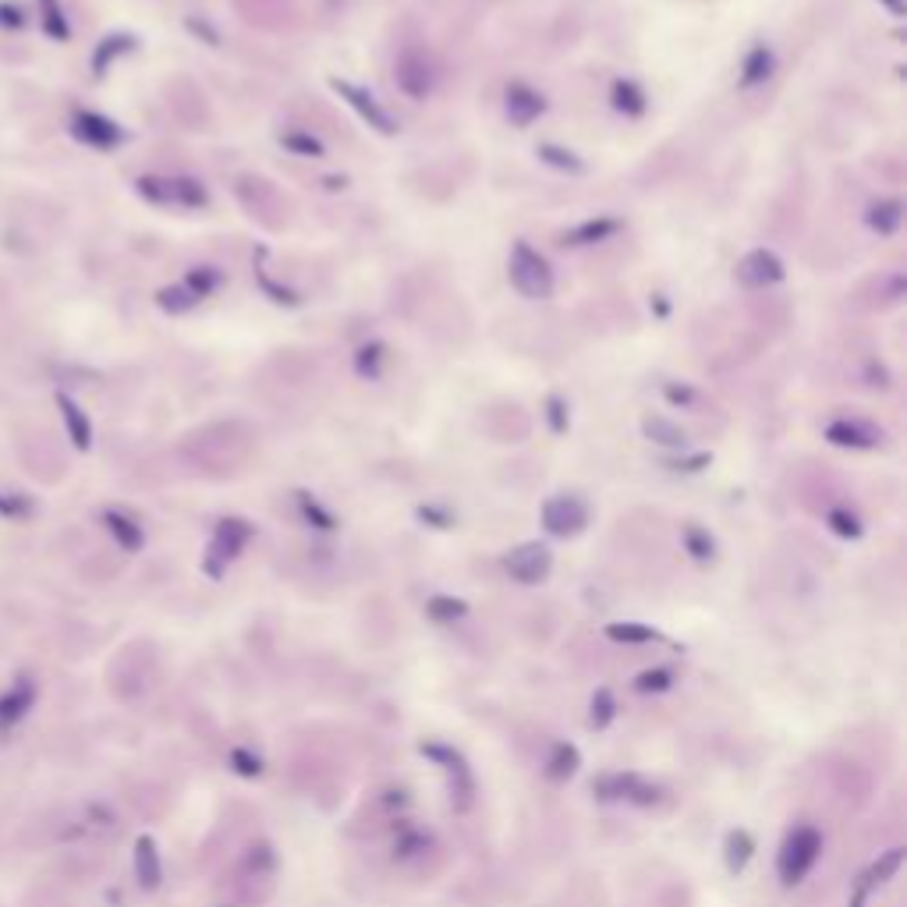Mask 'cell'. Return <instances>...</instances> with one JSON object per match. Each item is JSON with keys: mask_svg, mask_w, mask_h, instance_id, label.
I'll return each mask as SVG.
<instances>
[{"mask_svg": "<svg viewBox=\"0 0 907 907\" xmlns=\"http://www.w3.org/2000/svg\"><path fill=\"white\" fill-rule=\"evenodd\" d=\"M822 854V833L808 822L794 826L780 844V854H776V876H780L783 886H798L805 883V876L815 869V861Z\"/></svg>", "mask_w": 907, "mask_h": 907, "instance_id": "cell-1", "label": "cell"}, {"mask_svg": "<svg viewBox=\"0 0 907 907\" xmlns=\"http://www.w3.org/2000/svg\"><path fill=\"white\" fill-rule=\"evenodd\" d=\"M507 277H511V287L518 291L521 298H532V302H543V298L553 295V270L539 252L528 245V241H518L511 249V263H507Z\"/></svg>", "mask_w": 907, "mask_h": 907, "instance_id": "cell-2", "label": "cell"}, {"mask_svg": "<svg viewBox=\"0 0 907 907\" xmlns=\"http://www.w3.org/2000/svg\"><path fill=\"white\" fill-rule=\"evenodd\" d=\"M422 755H426L429 762H436V766L447 773L450 780V801H454V808L458 812H468L475 801V776H472V766L465 762V755L454 752L450 745H436V741H429V745L419 748Z\"/></svg>", "mask_w": 907, "mask_h": 907, "instance_id": "cell-3", "label": "cell"}, {"mask_svg": "<svg viewBox=\"0 0 907 907\" xmlns=\"http://www.w3.org/2000/svg\"><path fill=\"white\" fill-rule=\"evenodd\" d=\"M252 539V525L245 518H224L213 532V543L210 553H206V574L210 578H220L227 571V564L241 557V550L249 546Z\"/></svg>", "mask_w": 907, "mask_h": 907, "instance_id": "cell-4", "label": "cell"}, {"mask_svg": "<svg viewBox=\"0 0 907 907\" xmlns=\"http://www.w3.org/2000/svg\"><path fill=\"white\" fill-rule=\"evenodd\" d=\"M139 195L160 206H185V210H199L210 202L202 181L195 178H139Z\"/></svg>", "mask_w": 907, "mask_h": 907, "instance_id": "cell-5", "label": "cell"}, {"mask_svg": "<svg viewBox=\"0 0 907 907\" xmlns=\"http://www.w3.org/2000/svg\"><path fill=\"white\" fill-rule=\"evenodd\" d=\"M330 89H334V93L341 96V100L348 103V107L355 110V114L362 117L369 128H376L380 135H394L397 132V121L390 117V110L383 107V103L376 100L369 89L355 86V82H348V78H330Z\"/></svg>", "mask_w": 907, "mask_h": 907, "instance_id": "cell-6", "label": "cell"}, {"mask_svg": "<svg viewBox=\"0 0 907 907\" xmlns=\"http://www.w3.org/2000/svg\"><path fill=\"white\" fill-rule=\"evenodd\" d=\"M504 571L518 585H543L553 571V553L546 543H521L504 557Z\"/></svg>", "mask_w": 907, "mask_h": 907, "instance_id": "cell-7", "label": "cell"}, {"mask_svg": "<svg viewBox=\"0 0 907 907\" xmlns=\"http://www.w3.org/2000/svg\"><path fill=\"white\" fill-rule=\"evenodd\" d=\"M585 525H589V504L582 497L560 493L543 504V528L557 539H574L578 532H585Z\"/></svg>", "mask_w": 907, "mask_h": 907, "instance_id": "cell-8", "label": "cell"}, {"mask_svg": "<svg viewBox=\"0 0 907 907\" xmlns=\"http://www.w3.org/2000/svg\"><path fill=\"white\" fill-rule=\"evenodd\" d=\"M596 798L603 801H628V805H656L659 787L638 773H606L592 783Z\"/></svg>", "mask_w": 907, "mask_h": 907, "instance_id": "cell-9", "label": "cell"}, {"mask_svg": "<svg viewBox=\"0 0 907 907\" xmlns=\"http://www.w3.org/2000/svg\"><path fill=\"white\" fill-rule=\"evenodd\" d=\"M394 82L408 100H426V96L436 89V71H433V64L426 61V54L408 50V54L397 57Z\"/></svg>", "mask_w": 907, "mask_h": 907, "instance_id": "cell-10", "label": "cell"}, {"mask_svg": "<svg viewBox=\"0 0 907 907\" xmlns=\"http://www.w3.org/2000/svg\"><path fill=\"white\" fill-rule=\"evenodd\" d=\"M36 698H39V684L29 674L15 677V684L8 691H0V737L11 734L32 713Z\"/></svg>", "mask_w": 907, "mask_h": 907, "instance_id": "cell-11", "label": "cell"}, {"mask_svg": "<svg viewBox=\"0 0 907 907\" xmlns=\"http://www.w3.org/2000/svg\"><path fill=\"white\" fill-rule=\"evenodd\" d=\"M737 280L745 287H773L783 280V259L773 249H752L737 263Z\"/></svg>", "mask_w": 907, "mask_h": 907, "instance_id": "cell-12", "label": "cell"}, {"mask_svg": "<svg viewBox=\"0 0 907 907\" xmlns=\"http://www.w3.org/2000/svg\"><path fill=\"white\" fill-rule=\"evenodd\" d=\"M504 110H507V121H511L514 128H528L532 121L543 117L546 96L535 93V89L525 86V82H511L504 93Z\"/></svg>", "mask_w": 907, "mask_h": 907, "instance_id": "cell-13", "label": "cell"}, {"mask_svg": "<svg viewBox=\"0 0 907 907\" xmlns=\"http://www.w3.org/2000/svg\"><path fill=\"white\" fill-rule=\"evenodd\" d=\"M826 440H830L833 447H844V450H872L879 440H883V433L861 419H837L826 426Z\"/></svg>", "mask_w": 907, "mask_h": 907, "instance_id": "cell-14", "label": "cell"}, {"mask_svg": "<svg viewBox=\"0 0 907 907\" xmlns=\"http://www.w3.org/2000/svg\"><path fill=\"white\" fill-rule=\"evenodd\" d=\"M132 861H135V879H139L142 890H146V893L160 890V883H163V861H160V847H156L153 837H146V833H142V837L135 840Z\"/></svg>", "mask_w": 907, "mask_h": 907, "instance_id": "cell-15", "label": "cell"}, {"mask_svg": "<svg viewBox=\"0 0 907 907\" xmlns=\"http://www.w3.org/2000/svg\"><path fill=\"white\" fill-rule=\"evenodd\" d=\"M71 132H75L82 142L100 146V149H110V146H117V142L125 139V132H121L110 117H100V114H78L75 125H71Z\"/></svg>", "mask_w": 907, "mask_h": 907, "instance_id": "cell-16", "label": "cell"}, {"mask_svg": "<svg viewBox=\"0 0 907 907\" xmlns=\"http://www.w3.org/2000/svg\"><path fill=\"white\" fill-rule=\"evenodd\" d=\"M773 71H776V54L766 47V43H755V47L745 54V61H741V75H737V86H741V89L766 86L769 78H773Z\"/></svg>", "mask_w": 907, "mask_h": 907, "instance_id": "cell-17", "label": "cell"}, {"mask_svg": "<svg viewBox=\"0 0 907 907\" xmlns=\"http://www.w3.org/2000/svg\"><path fill=\"white\" fill-rule=\"evenodd\" d=\"M865 220H869V227L879 234V238H890V234H897L900 224H904V202L900 199L872 202L869 213H865Z\"/></svg>", "mask_w": 907, "mask_h": 907, "instance_id": "cell-18", "label": "cell"}, {"mask_svg": "<svg viewBox=\"0 0 907 907\" xmlns=\"http://www.w3.org/2000/svg\"><path fill=\"white\" fill-rule=\"evenodd\" d=\"M755 858V837L748 830H730L727 840H723V861L734 876L748 869V861Z\"/></svg>", "mask_w": 907, "mask_h": 907, "instance_id": "cell-19", "label": "cell"}, {"mask_svg": "<svg viewBox=\"0 0 907 907\" xmlns=\"http://www.w3.org/2000/svg\"><path fill=\"white\" fill-rule=\"evenodd\" d=\"M621 231V220H613V217H596V220H585V224H578L574 231H567L564 234V245H596V241H606V238H613V234Z\"/></svg>", "mask_w": 907, "mask_h": 907, "instance_id": "cell-20", "label": "cell"}, {"mask_svg": "<svg viewBox=\"0 0 907 907\" xmlns=\"http://www.w3.org/2000/svg\"><path fill=\"white\" fill-rule=\"evenodd\" d=\"M578 766H582V752L574 745H567V741H557V745L550 748V755H546V776L557 783L571 780V776L578 773Z\"/></svg>", "mask_w": 907, "mask_h": 907, "instance_id": "cell-21", "label": "cell"}, {"mask_svg": "<svg viewBox=\"0 0 907 907\" xmlns=\"http://www.w3.org/2000/svg\"><path fill=\"white\" fill-rule=\"evenodd\" d=\"M900 865H904V847H890V851L879 854V858L872 861L869 869L861 872L858 879L872 890V886H879V883H890V879L900 872Z\"/></svg>", "mask_w": 907, "mask_h": 907, "instance_id": "cell-22", "label": "cell"}, {"mask_svg": "<svg viewBox=\"0 0 907 907\" xmlns=\"http://www.w3.org/2000/svg\"><path fill=\"white\" fill-rule=\"evenodd\" d=\"M642 433L649 436L652 443H659V447H670V450H684V443H688V433H684L677 422L663 419V415H652V419L642 422Z\"/></svg>", "mask_w": 907, "mask_h": 907, "instance_id": "cell-23", "label": "cell"}, {"mask_svg": "<svg viewBox=\"0 0 907 907\" xmlns=\"http://www.w3.org/2000/svg\"><path fill=\"white\" fill-rule=\"evenodd\" d=\"M610 100H613V107L621 110L624 117H642L645 107H649V103H645L642 86H638V82H631V78H617V82H613Z\"/></svg>", "mask_w": 907, "mask_h": 907, "instance_id": "cell-24", "label": "cell"}, {"mask_svg": "<svg viewBox=\"0 0 907 907\" xmlns=\"http://www.w3.org/2000/svg\"><path fill=\"white\" fill-rule=\"evenodd\" d=\"M103 521H107V528H110V535L117 539V546H125V550H142L146 535H142L139 521H132L128 514H121V511H107L103 514Z\"/></svg>", "mask_w": 907, "mask_h": 907, "instance_id": "cell-25", "label": "cell"}, {"mask_svg": "<svg viewBox=\"0 0 907 907\" xmlns=\"http://www.w3.org/2000/svg\"><path fill=\"white\" fill-rule=\"evenodd\" d=\"M681 543H684V550H688V557L698 560V564H709V560L716 557V539L709 535V528H702V525H684Z\"/></svg>", "mask_w": 907, "mask_h": 907, "instance_id": "cell-26", "label": "cell"}, {"mask_svg": "<svg viewBox=\"0 0 907 907\" xmlns=\"http://www.w3.org/2000/svg\"><path fill=\"white\" fill-rule=\"evenodd\" d=\"M606 638L617 645H649L656 642V631L649 624H638V621H617V624H606Z\"/></svg>", "mask_w": 907, "mask_h": 907, "instance_id": "cell-27", "label": "cell"}, {"mask_svg": "<svg viewBox=\"0 0 907 907\" xmlns=\"http://www.w3.org/2000/svg\"><path fill=\"white\" fill-rule=\"evenodd\" d=\"M383 344L380 341H369V344H362V348L355 351V373L362 376V380H369V383H376L380 380V373H383Z\"/></svg>", "mask_w": 907, "mask_h": 907, "instance_id": "cell-28", "label": "cell"}, {"mask_svg": "<svg viewBox=\"0 0 907 907\" xmlns=\"http://www.w3.org/2000/svg\"><path fill=\"white\" fill-rule=\"evenodd\" d=\"M426 613H429V621H436V624H454V621H461V617H468V603L458 596H433L426 603Z\"/></svg>", "mask_w": 907, "mask_h": 907, "instance_id": "cell-29", "label": "cell"}, {"mask_svg": "<svg viewBox=\"0 0 907 907\" xmlns=\"http://www.w3.org/2000/svg\"><path fill=\"white\" fill-rule=\"evenodd\" d=\"M613 720H617V698H613L610 688H596V695H592V706H589V727L592 730H606Z\"/></svg>", "mask_w": 907, "mask_h": 907, "instance_id": "cell-30", "label": "cell"}, {"mask_svg": "<svg viewBox=\"0 0 907 907\" xmlns=\"http://www.w3.org/2000/svg\"><path fill=\"white\" fill-rule=\"evenodd\" d=\"M539 160L550 163V167H557V171H564V174H585L582 156H574L571 149H564V146H553V142H543V146H539Z\"/></svg>", "mask_w": 907, "mask_h": 907, "instance_id": "cell-31", "label": "cell"}, {"mask_svg": "<svg viewBox=\"0 0 907 907\" xmlns=\"http://www.w3.org/2000/svg\"><path fill=\"white\" fill-rule=\"evenodd\" d=\"M61 408H64V422H68L71 440H75L78 447L86 450V447H89V440H93V426H89L86 411L78 408L75 401H68V397H61Z\"/></svg>", "mask_w": 907, "mask_h": 907, "instance_id": "cell-32", "label": "cell"}, {"mask_svg": "<svg viewBox=\"0 0 907 907\" xmlns=\"http://www.w3.org/2000/svg\"><path fill=\"white\" fill-rule=\"evenodd\" d=\"M298 507H302V518L309 521L312 528H319V532H334L337 528V518L326 511V507L319 504L312 493H298Z\"/></svg>", "mask_w": 907, "mask_h": 907, "instance_id": "cell-33", "label": "cell"}, {"mask_svg": "<svg viewBox=\"0 0 907 907\" xmlns=\"http://www.w3.org/2000/svg\"><path fill=\"white\" fill-rule=\"evenodd\" d=\"M670 688H674V670L670 667H652L635 677V691H642V695H663Z\"/></svg>", "mask_w": 907, "mask_h": 907, "instance_id": "cell-34", "label": "cell"}, {"mask_svg": "<svg viewBox=\"0 0 907 907\" xmlns=\"http://www.w3.org/2000/svg\"><path fill=\"white\" fill-rule=\"evenodd\" d=\"M826 525H830L833 535H840V539H861V518L854 511H847V507H833L830 514H826Z\"/></svg>", "mask_w": 907, "mask_h": 907, "instance_id": "cell-35", "label": "cell"}, {"mask_svg": "<svg viewBox=\"0 0 907 907\" xmlns=\"http://www.w3.org/2000/svg\"><path fill=\"white\" fill-rule=\"evenodd\" d=\"M280 146H284L287 153L305 156V160H319V156L326 153V149H323V142H319V139H312V135H305V132L280 135Z\"/></svg>", "mask_w": 907, "mask_h": 907, "instance_id": "cell-36", "label": "cell"}, {"mask_svg": "<svg viewBox=\"0 0 907 907\" xmlns=\"http://www.w3.org/2000/svg\"><path fill=\"white\" fill-rule=\"evenodd\" d=\"M227 766L234 769L238 776H245V780H256V776H263V759H259L256 752H249V748H234L231 755H227Z\"/></svg>", "mask_w": 907, "mask_h": 907, "instance_id": "cell-37", "label": "cell"}, {"mask_svg": "<svg viewBox=\"0 0 907 907\" xmlns=\"http://www.w3.org/2000/svg\"><path fill=\"white\" fill-rule=\"evenodd\" d=\"M156 302H160V309H167V312H188L199 305V298H195L185 284H178V287H163Z\"/></svg>", "mask_w": 907, "mask_h": 907, "instance_id": "cell-38", "label": "cell"}, {"mask_svg": "<svg viewBox=\"0 0 907 907\" xmlns=\"http://www.w3.org/2000/svg\"><path fill=\"white\" fill-rule=\"evenodd\" d=\"M429 847V837L422 830H404L401 837L394 840V858L397 861H408V858H419L422 851Z\"/></svg>", "mask_w": 907, "mask_h": 907, "instance_id": "cell-39", "label": "cell"}, {"mask_svg": "<svg viewBox=\"0 0 907 907\" xmlns=\"http://www.w3.org/2000/svg\"><path fill=\"white\" fill-rule=\"evenodd\" d=\"M185 287H188V291H192V295L202 302V298L210 295V291H217V287H220V273L213 270V266H199V270H192V273H188Z\"/></svg>", "mask_w": 907, "mask_h": 907, "instance_id": "cell-40", "label": "cell"}, {"mask_svg": "<svg viewBox=\"0 0 907 907\" xmlns=\"http://www.w3.org/2000/svg\"><path fill=\"white\" fill-rule=\"evenodd\" d=\"M128 50H132V36H110V39H103V47L96 50V71H103L110 61H114V57L128 54Z\"/></svg>", "mask_w": 907, "mask_h": 907, "instance_id": "cell-41", "label": "cell"}, {"mask_svg": "<svg viewBox=\"0 0 907 907\" xmlns=\"http://www.w3.org/2000/svg\"><path fill=\"white\" fill-rule=\"evenodd\" d=\"M546 422H550L553 433H567V401L560 394H550L546 397Z\"/></svg>", "mask_w": 907, "mask_h": 907, "instance_id": "cell-42", "label": "cell"}, {"mask_svg": "<svg viewBox=\"0 0 907 907\" xmlns=\"http://www.w3.org/2000/svg\"><path fill=\"white\" fill-rule=\"evenodd\" d=\"M663 394H667L670 404H681V408H691V404L698 401L695 390H691V387H677V383H667V387H663Z\"/></svg>", "mask_w": 907, "mask_h": 907, "instance_id": "cell-43", "label": "cell"}, {"mask_svg": "<svg viewBox=\"0 0 907 907\" xmlns=\"http://www.w3.org/2000/svg\"><path fill=\"white\" fill-rule=\"evenodd\" d=\"M419 518L429 521L433 528H450V525H454V518H450L443 507H419Z\"/></svg>", "mask_w": 907, "mask_h": 907, "instance_id": "cell-44", "label": "cell"}, {"mask_svg": "<svg viewBox=\"0 0 907 907\" xmlns=\"http://www.w3.org/2000/svg\"><path fill=\"white\" fill-rule=\"evenodd\" d=\"M709 454H695V458H684V461H674V468L677 472H702V468L709 465Z\"/></svg>", "mask_w": 907, "mask_h": 907, "instance_id": "cell-45", "label": "cell"}, {"mask_svg": "<svg viewBox=\"0 0 907 907\" xmlns=\"http://www.w3.org/2000/svg\"><path fill=\"white\" fill-rule=\"evenodd\" d=\"M869 893H872L869 886H865V883H861V879H858V883H854V893H851V904H847V907H865V900H869Z\"/></svg>", "mask_w": 907, "mask_h": 907, "instance_id": "cell-46", "label": "cell"}, {"mask_svg": "<svg viewBox=\"0 0 907 907\" xmlns=\"http://www.w3.org/2000/svg\"><path fill=\"white\" fill-rule=\"evenodd\" d=\"M879 4H883L893 18H904V0H879Z\"/></svg>", "mask_w": 907, "mask_h": 907, "instance_id": "cell-47", "label": "cell"}]
</instances>
